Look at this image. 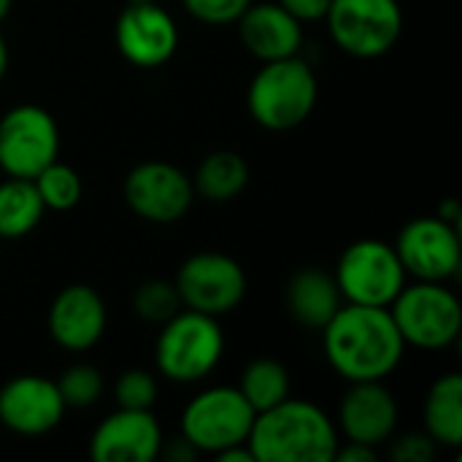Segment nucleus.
I'll list each match as a JSON object with an SVG mask.
<instances>
[{
    "instance_id": "obj_8",
    "label": "nucleus",
    "mask_w": 462,
    "mask_h": 462,
    "mask_svg": "<svg viewBox=\"0 0 462 462\" xmlns=\"http://www.w3.org/2000/svg\"><path fill=\"white\" fill-rule=\"evenodd\" d=\"M252 422L254 409L238 387H208L184 406L181 436L200 455H217L227 447L246 444Z\"/></svg>"
},
{
    "instance_id": "obj_31",
    "label": "nucleus",
    "mask_w": 462,
    "mask_h": 462,
    "mask_svg": "<svg viewBox=\"0 0 462 462\" xmlns=\"http://www.w3.org/2000/svg\"><path fill=\"white\" fill-rule=\"evenodd\" d=\"M336 462H374L376 460V447H365V444H357V441H346L344 447L338 444L336 455H333Z\"/></svg>"
},
{
    "instance_id": "obj_15",
    "label": "nucleus",
    "mask_w": 462,
    "mask_h": 462,
    "mask_svg": "<svg viewBox=\"0 0 462 462\" xmlns=\"http://www.w3.org/2000/svg\"><path fill=\"white\" fill-rule=\"evenodd\" d=\"M160 449L162 430L152 409H119L89 439V457L97 462H152L160 457Z\"/></svg>"
},
{
    "instance_id": "obj_30",
    "label": "nucleus",
    "mask_w": 462,
    "mask_h": 462,
    "mask_svg": "<svg viewBox=\"0 0 462 462\" xmlns=\"http://www.w3.org/2000/svg\"><path fill=\"white\" fill-rule=\"evenodd\" d=\"M284 11H290L300 24L303 22H319L325 19L330 0H276Z\"/></svg>"
},
{
    "instance_id": "obj_33",
    "label": "nucleus",
    "mask_w": 462,
    "mask_h": 462,
    "mask_svg": "<svg viewBox=\"0 0 462 462\" xmlns=\"http://www.w3.org/2000/svg\"><path fill=\"white\" fill-rule=\"evenodd\" d=\"M439 217L441 219H447V222H452V225H457L460 222V206H457V200H444L441 203V208H439Z\"/></svg>"
},
{
    "instance_id": "obj_4",
    "label": "nucleus",
    "mask_w": 462,
    "mask_h": 462,
    "mask_svg": "<svg viewBox=\"0 0 462 462\" xmlns=\"http://www.w3.org/2000/svg\"><path fill=\"white\" fill-rule=\"evenodd\" d=\"M222 352L225 336L217 317L184 309L162 325L154 346V363L168 382L195 384L219 365Z\"/></svg>"
},
{
    "instance_id": "obj_7",
    "label": "nucleus",
    "mask_w": 462,
    "mask_h": 462,
    "mask_svg": "<svg viewBox=\"0 0 462 462\" xmlns=\"http://www.w3.org/2000/svg\"><path fill=\"white\" fill-rule=\"evenodd\" d=\"M325 22L341 51L376 60L401 41L403 8L398 0H330Z\"/></svg>"
},
{
    "instance_id": "obj_32",
    "label": "nucleus",
    "mask_w": 462,
    "mask_h": 462,
    "mask_svg": "<svg viewBox=\"0 0 462 462\" xmlns=\"http://www.w3.org/2000/svg\"><path fill=\"white\" fill-rule=\"evenodd\" d=\"M219 462H254V455L249 449V444H236V447H227L222 452L214 455Z\"/></svg>"
},
{
    "instance_id": "obj_9",
    "label": "nucleus",
    "mask_w": 462,
    "mask_h": 462,
    "mask_svg": "<svg viewBox=\"0 0 462 462\" xmlns=\"http://www.w3.org/2000/svg\"><path fill=\"white\" fill-rule=\"evenodd\" d=\"M60 154L54 116L32 103L8 108L0 116V171L11 179H35Z\"/></svg>"
},
{
    "instance_id": "obj_5",
    "label": "nucleus",
    "mask_w": 462,
    "mask_h": 462,
    "mask_svg": "<svg viewBox=\"0 0 462 462\" xmlns=\"http://www.w3.org/2000/svg\"><path fill=\"white\" fill-rule=\"evenodd\" d=\"M390 314L406 346L439 352L460 338L462 306L447 282L406 284L390 303Z\"/></svg>"
},
{
    "instance_id": "obj_17",
    "label": "nucleus",
    "mask_w": 462,
    "mask_h": 462,
    "mask_svg": "<svg viewBox=\"0 0 462 462\" xmlns=\"http://www.w3.org/2000/svg\"><path fill=\"white\" fill-rule=\"evenodd\" d=\"M49 333L68 352L92 349L106 333V303L89 284H70L49 306Z\"/></svg>"
},
{
    "instance_id": "obj_3",
    "label": "nucleus",
    "mask_w": 462,
    "mask_h": 462,
    "mask_svg": "<svg viewBox=\"0 0 462 462\" xmlns=\"http://www.w3.org/2000/svg\"><path fill=\"white\" fill-rule=\"evenodd\" d=\"M319 97V84L306 60L284 57L263 62L249 84V114L252 119L273 133L292 130L303 125Z\"/></svg>"
},
{
    "instance_id": "obj_19",
    "label": "nucleus",
    "mask_w": 462,
    "mask_h": 462,
    "mask_svg": "<svg viewBox=\"0 0 462 462\" xmlns=\"http://www.w3.org/2000/svg\"><path fill=\"white\" fill-rule=\"evenodd\" d=\"M290 317L309 330H322L344 306L341 290L333 273L322 268H300L290 276L284 290Z\"/></svg>"
},
{
    "instance_id": "obj_27",
    "label": "nucleus",
    "mask_w": 462,
    "mask_h": 462,
    "mask_svg": "<svg viewBox=\"0 0 462 462\" xmlns=\"http://www.w3.org/2000/svg\"><path fill=\"white\" fill-rule=\"evenodd\" d=\"M114 398L119 409H152L157 401V379L143 368H130L116 379Z\"/></svg>"
},
{
    "instance_id": "obj_34",
    "label": "nucleus",
    "mask_w": 462,
    "mask_h": 462,
    "mask_svg": "<svg viewBox=\"0 0 462 462\" xmlns=\"http://www.w3.org/2000/svg\"><path fill=\"white\" fill-rule=\"evenodd\" d=\"M8 70V46H5V38L0 35V79L5 76Z\"/></svg>"
},
{
    "instance_id": "obj_26",
    "label": "nucleus",
    "mask_w": 462,
    "mask_h": 462,
    "mask_svg": "<svg viewBox=\"0 0 462 462\" xmlns=\"http://www.w3.org/2000/svg\"><path fill=\"white\" fill-rule=\"evenodd\" d=\"M57 390H60L68 409H89L103 395V374L95 365L76 363V365L62 371Z\"/></svg>"
},
{
    "instance_id": "obj_12",
    "label": "nucleus",
    "mask_w": 462,
    "mask_h": 462,
    "mask_svg": "<svg viewBox=\"0 0 462 462\" xmlns=\"http://www.w3.org/2000/svg\"><path fill=\"white\" fill-rule=\"evenodd\" d=\"M192 179L162 160L135 165L125 179V200L133 214L154 225L179 222L195 203Z\"/></svg>"
},
{
    "instance_id": "obj_24",
    "label": "nucleus",
    "mask_w": 462,
    "mask_h": 462,
    "mask_svg": "<svg viewBox=\"0 0 462 462\" xmlns=\"http://www.w3.org/2000/svg\"><path fill=\"white\" fill-rule=\"evenodd\" d=\"M32 184H35L46 211H70L81 200V179H79V173L70 165L60 162V160L46 165L32 179Z\"/></svg>"
},
{
    "instance_id": "obj_23",
    "label": "nucleus",
    "mask_w": 462,
    "mask_h": 462,
    "mask_svg": "<svg viewBox=\"0 0 462 462\" xmlns=\"http://www.w3.org/2000/svg\"><path fill=\"white\" fill-rule=\"evenodd\" d=\"M238 393L254 409V414L273 409L276 403L290 398V371L271 357L252 360L238 379Z\"/></svg>"
},
{
    "instance_id": "obj_13",
    "label": "nucleus",
    "mask_w": 462,
    "mask_h": 462,
    "mask_svg": "<svg viewBox=\"0 0 462 462\" xmlns=\"http://www.w3.org/2000/svg\"><path fill=\"white\" fill-rule=\"evenodd\" d=\"M116 49L135 68L165 65L179 46V27L173 16L152 3H127L116 19Z\"/></svg>"
},
{
    "instance_id": "obj_21",
    "label": "nucleus",
    "mask_w": 462,
    "mask_h": 462,
    "mask_svg": "<svg viewBox=\"0 0 462 462\" xmlns=\"http://www.w3.org/2000/svg\"><path fill=\"white\" fill-rule=\"evenodd\" d=\"M249 184V165L238 152H211L195 171L192 187L208 203H227Z\"/></svg>"
},
{
    "instance_id": "obj_35",
    "label": "nucleus",
    "mask_w": 462,
    "mask_h": 462,
    "mask_svg": "<svg viewBox=\"0 0 462 462\" xmlns=\"http://www.w3.org/2000/svg\"><path fill=\"white\" fill-rule=\"evenodd\" d=\"M11 3H14V0H0V22L8 16V11H11Z\"/></svg>"
},
{
    "instance_id": "obj_18",
    "label": "nucleus",
    "mask_w": 462,
    "mask_h": 462,
    "mask_svg": "<svg viewBox=\"0 0 462 462\" xmlns=\"http://www.w3.org/2000/svg\"><path fill=\"white\" fill-rule=\"evenodd\" d=\"M236 24L244 46L260 62L295 57L300 51L303 43L300 22L279 3H252Z\"/></svg>"
},
{
    "instance_id": "obj_1",
    "label": "nucleus",
    "mask_w": 462,
    "mask_h": 462,
    "mask_svg": "<svg viewBox=\"0 0 462 462\" xmlns=\"http://www.w3.org/2000/svg\"><path fill=\"white\" fill-rule=\"evenodd\" d=\"M330 368L352 382H384L403 360L406 341L384 306L344 303L322 328Z\"/></svg>"
},
{
    "instance_id": "obj_14",
    "label": "nucleus",
    "mask_w": 462,
    "mask_h": 462,
    "mask_svg": "<svg viewBox=\"0 0 462 462\" xmlns=\"http://www.w3.org/2000/svg\"><path fill=\"white\" fill-rule=\"evenodd\" d=\"M68 406L57 390V382L35 374L16 376L0 387V425L16 436L51 433Z\"/></svg>"
},
{
    "instance_id": "obj_16",
    "label": "nucleus",
    "mask_w": 462,
    "mask_h": 462,
    "mask_svg": "<svg viewBox=\"0 0 462 462\" xmlns=\"http://www.w3.org/2000/svg\"><path fill=\"white\" fill-rule=\"evenodd\" d=\"M398 414V401L384 382H352L338 409V425L346 441L379 447L395 436Z\"/></svg>"
},
{
    "instance_id": "obj_20",
    "label": "nucleus",
    "mask_w": 462,
    "mask_h": 462,
    "mask_svg": "<svg viewBox=\"0 0 462 462\" xmlns=\"http://www.w3.org/2000/svg\"><path fill=\"white\" fill-rule=\"evenodd\" d=\"M425 433L441 449L462 447V376L447 374L433 382L425 398Z\"/></svg>"
},
{
    "instance_id": "obj_37",
    "label": "nucleus",
    "mask_w": 462,
    "mask_h": 462,
    "mask_svg": "<svg viewBox=\"0 0 462 462\" xmlns=\"http://www.w3.org/2000/svg\"><path fill=\"white\" fill-rule=\"evenodd\" d=\"M0 241H3V238H0Z\"/></svg>"
},
{
    "instance_id": "obj_2",
    "label": "nucleus",
    "mask_w": 462,
    "mask_h": 462,
    "mask_svg": "<svg viewBox=\"0 0 462 462\" xmlns=\"http://www.w3.org/2000/svg\"><path fill=\"white\" fill-rule=\"evenodd\" d=\"M246 444L254 462H333L341 441L319 406L287 398L254 414Z\"/></svg>"
},
{
    "instance_id": "obj_11",
    "label": "nucleus",
    "mask_w": 462,
    "mask_h": 462,
    "mask_svg": "<svg viewBox=\"0 0 462 462\" xmlns=\"http://www.w3.org/2000/svg\"><path fill=\"white\" fill-rule=\"evenodd\" d=\"M406 276L417 282H449L460 273L462 246L457 225L436 217H417L393 244Z\"/></svg>"
},
{
    "instance_id": "obj_29",
    "label": "nucleus",
    "mask_w": 462,
    "mask_h": 462,
    "mask_svg": "<svg viewBox=\"0 0 462 462\" xmlns=\"http://www.w3.org/2000/svg\"><path fill=\"white\" fill-rule=\"evenodd\" d=\"M439 447L428 433H406L390 439V457L395 462H430Z\"/></svg>"
},
{
    "instance_id": "obj_10",
    "label": "nucleus",
    "mask_w": 462,
    "mask_h": 462,
    "mask_svg": "<svg viewBox=\"0 0 462 462\" xmlns=\"http://www.w3.org/2000/svg\"><path fill=\"white\" fill-rule=\"evenodd\" d=\"M176 290L184 309L222 317L241 306L246 295L244 268L222 252H198L181 263L176 273Z\"/></svg>"
},
{
    "instance_id": "obj_22",
    "label": "nucleus",
    "mask_w": 462,
    "mask_h": 462,
    "mask_svg": "<svg viewBox=\"0 0 462 462\" xmlns=\"http://www.w3.org/2000/svg\"><path fill=\"white\" fill-rule=\"evenodd\" d=\"M46 214L32 179H5L0 184V238H22L32 233Z\"/></svg>"
},
{
    "instance_id": "obj_25",
    "label": "nucleus",
    "mask_w": 462,
    "mask_h": 462,
    "mask_svg": "<svg viewBox=\"0 0 462 462\" xmlns=\"http://www.w3.org/2000/svg\"><path fill=\"white\" fill-rule=\"evenodd\" d=\"M184 306H181V298H179V290L173 282H165V279H152V282H143L135 295H133V311L149 322V325H165L173 314H179Z\"/></svg>"
},
{
    "instance_id": "obj_28",
    "label": "nucleus",
    "mask_w": 462,
    "mask_h": 462,
    "mask_svg": "<svg viewBox=\"0 0 462 462\" xmlns=\"http://www.w3.org/2000/svg\"><path fill=\"white\" fill-rule=\"evenodd\" d=\"M252 5V0H184L189 16L203 24H233Z\"/></svg>"
},
{
    "instance_id": "obj_36",
    "label": "nucleus",
    "mask_w": 462,
    "mask_h": 462,
    "mask_svg": "<svg viewBox=\"0 0 462 462\" xmlns=\"http://www.w3.org/2000/svg\"><path fill=\"white\" fill-rule=\"evenodd\" d=\"M127 3H152V0H127Z\"/></svg>"
},
{
    "instance_id": "obj_6",
    "label": "nucleus",
    "mask_w": 462,
    "mask_h": 462,
    "mask_svg": "<svg viewBox=\"0 0 462 462\" xmlns=\"http://www.w3.org/2000/svg\"><path fill=\"white\" fill-rule=\"evenodd\" d=\"M333 279L341 290L344 303L390 309V303L406 287L409 276L393 244L363 238L344 249L333 271Z\"/></svg>"
}]
</instances>
